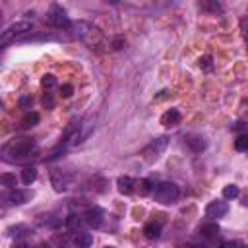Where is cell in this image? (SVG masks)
Listing matches in <instances>:
<instances>
[{"label": "cell", "instance_id": "484cf974", "mask_svg": "<svg viewBox=\"0 0 248 248\" xmlns=\"http://www.w3.org/2000/svg\"><path fill=\"white\" fill-rule=\"evenodd\" d=\"M240 29H242V37H244L246 50H248V14H246V16H242V19H240Z\"/></svg>", "mask_w": 248, "mask_h": 248}, {"label": "cell", "instance_id": "5bb4252c", "mask_svg": "<svg viewBox=\"0 0 248 248\" xmlns=\"http://www.w3.org/2000/svg\"><path fill=\"white\" fill-rule=\"evenodd\" d=\"M83 221H85V219H81L79 215H74V213L66 217V225H68V229H70V231H74V232L81 231V227H83Z\"/></svg>", "mask_w": 248, "mask_h": 248}, {"label": "cell", "instance_id": "8992f818", "mask_svg": "<svg viewBox=\"0 0 248 248\" xmlns=\"http://www.w3.org/2000/svg\"><path fill=\"white\" fill-rule=\"evenodd\" d=\"M50 182H52V186H54L56 192H66L68 186H70L68 174L64 170H60V169H52L50 170Z\"/></svg>", "mask_w": 248, "mask_h": 248}, {"label": "cell", "instance_id": "4fadbf2b", "mask_svg": "<svg viewBox=\"0 0 248 248\" xmlns=\"http://www.w3.org/2000/svg\"><path fill=\"white\" fill-rule=\"evenodd\" d=\"M27 198H29V194L23 192V190H17V188H14V190L8 194V202H10L12 205H21V203H25Z\"/></svg>", "mask_w": 248, "mask_h": 248}, {"label": "cell", "instance_id": "f546056e", "mask_svg": "<svg viewBox=\"0 0 248 248\" xmlns=\"http://www.w3.org/2000/svg\"><path fill=\"white\" fill-rule=\"evenodd\" d=\"M178 248H207V246L196 244V242H186V244H178Z\"/></svg>", "mask_w": 248, "mask_h": 248}, {"label": "cell", "instance_id": "e575fe53", "mask_svg": "<svg viewBox=\"0 0 248 248\" xmlns=\"http://www.w3.org/2000/svg\"><path fill=\"white\" fill-rule=\"evenodd\" d=\"M242 205H246V207H248V198H244V200H242Z\"/></svg>", "mask_w": 248, "mask_h": 248}, {"label": "cell", "instance_id": "7a4b0ae2", "mask_svg": "<svg viewBox=\"0 0 248 248\" xmlns=\"http://www.w3.org/2000/svg\"><path fill=\"white\" fill-rule=\"evenodd\" d=\"M178 196H180V190L172 182H161L153 190V198L159 203H174L178 200Z\"/></svg>", "mask_w": 248, "mask_h": 248}, {"label": "cell", "instance_id": "836d02e7", "mask_svg": "<svg viewBox=\"0 0 248 248\" xmlns=\"http://www.w3.org/2000/svg\"><path fill=\"white\" fill-rule=\"evenodd\" d=\"M12 248H33V246H29V244H25V242H16Z\"/></svg>", "mask_w": 248, "mask_h": 248}, {"label": "cell", "instance_id": "4316f807", "mask_svg": "<svg viewBox=\"0 0 248 248\" xmlns=\"http://www.w3.org/2000/svg\"><path fill=\"white\" fill-rule=\"evenodd\" d=\"M43 105L46 108H52L54 107V93H45L43 95Z\"/></svg>", "mask_w": 248, "mask_h": 248}, {"label": "cell", "instance_id": "ffe728a7", "mask_svg": "<svg viewBox=\"0 0 248 248\" xmlns=\"http://www.w3.org/2000/svg\"><path fill=\"white\" fill-rule=\"evenodd\" d=\"M153 186H151V180H147V178H141L140 182H138V192H140V196H147V194H153Z\"/></svg>", "mask_w": 248, "mask_h": 248}, {"label": "cell", "instance_id": "cb8c5ba5", "mask_svg": "<svg viewBox=\"0 0 248 248\" xmlns=\"http://www.w3.org/2000/svg\"><path fill=\"white\" fill-rule=\"evenodd\" d=\"M0 182L4 186H10V188H16V174H10V172H4L0 176Z\"/></svg>", "mask_w": 248, "mask_h": 248}, {"label": "cell", "instance_id": "9a60e30c", "mask_svg": "<svg viewBox=\"0 0 248 248\" xmlns=\"http://www.w3.org/2000/svg\"><path fill=\"white\" fill-rule=\"evenodd\" d=\"M74 244H76L78 248H91V244H93V236H91L89 232H79V234L74 238Z\"/></svg>", "mask_w": 248, "mask_h": 248}, {"label": "cell", "instance_id": "603a6c76", "mask_svg": "<svg viewBox=\"0 0 248 248\" xmlns=\"http://www.w3.org/2000/svg\"><path fill=\"white\" fill-rule=\"evenodd\" d=\"M234 149L236 151H248V134H240L234 140Z\"/></svg>", "mask_w": 248, "mask_h": 248}, {"label": "cell", "instance_id": "ba28073f", "mask_svg": "<svg viewBox=\"0 0 248 248\" xmlns=\"http://www.w3.org/2000/svg\"><path fill=\"white\" fill-rule=\"evenodd\" d=\"M184 141H186V145H188L194 153H202V151L207 147L205 138L200 136V134H186V136H184Z\"/></svg>", "mask_w": 248, "mask_h": 248}, {"label": "cell", "instance_id": "44dd1931", "mask_svg": "<svg viewBox=\"0 0 248 248\" xmlns=\"http://www.w3.org/2000/svg\"><path fill=\"white\" fill-rule=\"evenodd\" d=\"M200 232H202V236H205V238H215V236L219 234V227H217V225H202Z\"/></svg>", "mask_w": 248, "mask_h": 248}, {"label": "cell", "instance_id": "d6986e66", "mask_svg": "<svg viewBox=\"0 0 248 248\" xmlns=\"http://www.w3.org/2000/svg\"><path fill=\"white\" fill-rule=\"evenodd\" d=\"M37 122H39V114H37V112H27V114L21 118L19 128H31V126H35Z\"/></svg>", "mask_w": 248, "mask_h": 248}, {"label": "cell", "instance_id": "83f0119b", "mask_svg": "<svg viewBox=\"0 0 248 248\" xmlns=\"http://www.w3.org/2000/svg\"><path fill=\"white\" fill-rule=\"evenodd\" d=\"M211 62H213L211 56H202V58H200V68H203V70H211V66H213Z\"/></svg>", "mask_w": 248, "mask_h": 248}, {"label": "cell", "instance_id": "7402d4cb", "mask_svg": "<svg viewBox=\"0 0 248 248\" xmlns=\"http://www.w3.org/2000/svg\"><path fill=\"white\" fill-rule=\"evenodd\" d=\"M238 194H240V190H238L236 184H227V186L223 188V196H225L227 200H234V198H238Z\"/></svg>", "mask_w": 248, "mask_h": 248}, {"label": "cell", "instance_id": "7c38bea8", "mask_svg": "<svg viewBox=\"0 0 248 248\" xmlns=\"http://www.w3.org/2000/svg\"><path fill=\"white\" fill-rule=\"evenodd\" d=\"M91 130H93V122H91V118L79 122V130H78V134H76V138H74V143H81V141L91 134Z\"/></svg>", "mask_w": 248, "mask_h": 248}, {"label": "cell", "instance_id": "4dcf8cb0", "mask_svg": "<svg viewBox=\"0 0 248 248\" xmlns=\"http://www.w3.org/2000/svg\"><path fill=\"white\" fill-rule=\"evenodd\" d=\"M122 45H124V39H122V37H116V39H114V43H112V48H116V50H118V48H122Z\"/></svg>", "mask_w": 248, "mask_h": 248}, {"label": "cell", "instance_id": "6da1fadb", "mask_svg": "<svg viewBox=\"0 0 248 248\" xmlns=\"http://www.w3.org/2000/svg\"><path fill=\"white\" fill-rule=\"evenodd\" d=\"M33 151H35V141L31 138H16L10 143H6L4 149H2L6 161H16V159H21V157H29Z\"/></svg>", "mask_w": 248, "mask_h": 248}, {"label": "cell", "instance_id": "5b68a950", "mask_svg": "<svg viewBox=\"0 0 248 248\" xmlns=\"http://www.w3.org/2000/svg\"><path fill=\"white\" fill-rule=\"evenodd\" d=\"M167 143H169V138L167 136H161V138L153 140L149 145H145L143 151H141V155L145 157V161H155L163 153V149L167 147Z\"/></svg>", "mask_w": 248, "mask_h": 248}, {"label": "cell", "instance_id": "52a82bcc", "mask_svg": "<svg viewBox=\"0 0 248 248\" xmlns=\"http://www.w3.org/2000/svg\"><path fill=\"white\" fill-rule=\"evenodd\" d=\"M227 211H229V205H227V202H221V200H213L205 207V215L211 219H221L227 215Z\"/></svg>", "mask_w": 248, "mask_h": 248}, {"label": "cell", "instance_id": "d590c367", "mask_svg": "<svg viewBox=\"0 0 248 248\" xmlns=\"http://www.w3.org/2000/svg\"><path fill=\"white\" fill-rule=\"evenodd\" d=\"M105 248H114V246H105Z\"/></svg>", "mask_w": 248, "mask_h": 248}, {"label": "cell", "instance_id": "e0dca14e", "mask_svg": "<svg viewBox=\"0 0 248 248\" xmlns=\"http://www.w3.org/2000/svg\"><path fill=\"white\" fill-rule=\"evenodd\" d=\"M35 178H37V169L35 167H23L21 169V180H23V184H31V182H35Z\"/></svg>", "mask_w": 248, "mask_h": 248}, {"label": "cell", "instance_id": "2e32d148", "mask_svg": "<svg viewBox=\"0 0 248 248\" xmlns=\"http://www.w3.org/2000/svg\"><path fill=\"white\" fill-rule=\"evenodd\" d=\"M41 85H43L45 93H54V89H56V78L50 76V74H46V76H43Z\"/></svg>", "mask_w": 248, "mask_h": 248}, {"label": "cell", "instance_id": "ac0fdd59", "mask_svg": "<svg viewBox=\"0 0 248 248\" xmlns=\"http://www.w3.org/2000/svg\"><path fill=\"white\" fill-rule=\"evenodd\" d=\"M143 234H145V238H157L161 234V225L159 223H147L143 227Z\"/></svg>", "mask_w": 248, "mask_h": 248}, {"label": "cell", "instance_id": "9c48e42d", "mask_svg": "<svg viewBox=\"0 0 248 248\" xmlns=\"http://www.w3.org/2000/svg\"><path fill=\"white\" fill-rule=\"evenodd\" d=\"M182 120V114L178 108H169L167 112L161 114V124L167 126V128H172V126H178Z\"/></svg>", "mask_w": 248, "mask_h": 248}, {"label": "cell", "instance_id": "d4e9b609", "mask_svg": "<svg viewBox=\"0 0 248 248\" xmlns=\"http://www.w3.org/2000/svg\"><path fill=\"white\" fill-rule=\"evenodd\" d=\"M200 8H202V10H209V12H215V14L223 10L219 2H202V4H200Z\"/></svg>", "mask_w": 248, "mask_h": 248}, {"label": "cell", "instance_id": "277c9868", "mask_svg": "<svg viewBox=\"0 0 248 248\" xmlns=\"http://www.w3.org/2000/svg\"><path fill=\"white\" fill-rule=\"evenodd\" d=\"M48 21H50L52 27H56V29H70V27H72L70 17H68L66 12L62 10V6H58V4H52V6H50Z\"/></svg>", "mask_w": 248, "mask_h": 248}, {"label": "cell", "instance_id": "3957f363", "mask_svg": "<svg viewBox=\"0 0 248 248\" xmlns=\"http://www.w3.org/2000/svg\"><path fill=\"white\" fill-rule=\"evenodd\" d=\"M31 29H33V23H31V21H27V19L16 21V23L8 25V27L2 31V35H0V45L4 46V45H8L10 41H14L16 37H19V35H23V33H29Z\"/></svg>", "mask_w": 248, "mask_h": 248}, {"label": "cell", "instance_id": "d6a6232c", "mask_svg": "<svg viewBox=\"0 0 248 248\" xmlns=\"http://www.w3.org/2000/svg\"><path fill=\"white\" fill-rule=\"evenodd\" d=\"M19 105H21L23 108H27V107L31 105V99H29V97H21V101H19Z\"/></svg>", "mask_w": 248, "mask_h": 248}, {"label": "cell", "instance_id": "f1b7e54d", "mask_svg": "<svg viewBox=\"0 0 248 248\" xmlns=\"http://www.w3.org/2000/svg\"><path fill=\"white\" fill-rule=\"evenodd\" d=\"M223 248H248V246L242 244V242H225Z\"/></svg>", "mask_w": 248, "mask_h": 248}, {"label": "cell", "instance_id": "8fae6325", "mask_svg": "<svg viewBox=\"0 0 248 248\" xmlns=\"http://www.w3.org/2000/svg\"><path fill=\"white\" fill-rule=\"evenodd\" d=\"M85 223H87L89 227H93V229H99L101 223H103V209H101V207H91V209H87V213H85Z\"/></svg>", "mask_w": 248, "mask_h": 248}, {"label": "cell", "instance_id": "30bf717a", "mask_svg": "<svg viewBox=\"0 0 248 248\" xmlns=\"http://www.w3.org/2000/svg\"><path fill=\"white\" fill-rule=\"evenodd\" d=\"M116 186H118V192L120 194H126V196H130V194H134L138 190V182L132 176H120L116 180Z\"/></svg>", "mask_w": 248, "mask_h": 248}, {"label": "cell", "instance_id": "1f68e13d", "mask_svg": "<svg viewBox=\"0 0 248 248\" xmlns=\"http://www.w3.org/2000/svg\"><path fill=\"white\" fill-rule=\"evenodd\" d=\"M60 91H62L64 97H70V95H72V85H62Z\"/></svg>", "mask_w": 248, "mask_h": 248}]
</instances>
